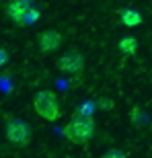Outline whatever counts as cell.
Wrapping results in <instances>:
<instances>
[{
    "mask_svg": "<svg viewBox=\"0 0 152 158\" xmlns=\"http://www.w3.org/2000/svg\"><path fill=\"white\" fill-rule=\"evenodd\" d=\"M101 158H128V156H125L121 150H117V148H111V150H107V152L103 154Z\"/></svg>",
    "mask_w": 152,
    "mask_h": 158,
    "instance_id": "cell-9",
    "label": "cell"
},
{
    "mask_svg": "<svg viewBox=\"0 0 152 158\" xmlns=\"http://www.w3.org/2000/svg\"><path fill=\"white\" fill-rule=\"evenodd\" d=\"M4 135L11 144L23 148L31 142V125L25 119H19V117L8 119L4 125Z\"/></svg>",
    "mask_w": 152,
    "mask_h": 158,
    "instance_id": "cell-4",
    "label": "cell"
},
{
    "mask_svg": "<svg viewBox=\"0 0 152 158\" xmlns=\"http://www.w3.org/2000/svg\"><path fill=\"white\" fill-rule=\"evenodd\" d=\"M117 47H119V52H121L123 56H134L136 49H138V39H136L134 35H125V37L119 39Z\"/></svg>",
    "mask_w": 152,
    "mask_h": 158,
    "instance_id": "cell-8",
    "label": "cell"
},
{
    "mask_svg": "<svg viewBox=\"0 0 152 158\" xmlns=\"http://www.w3.org/2000/svg\"><path fill=\"white\" fill-rule=\"evenodd\" d=\"M58 68L66 74H80L84 70V56L76 49H68L60 56L58 60Z\"/></svg>",
    "mask_w": 152,
    "mask_h": 158,
    "instance_id": "cell-5",
    "label": "cell"
},
{
    "mask_svg": "<svg viewBox=\"0 0 152 158\" xmlns=\"http://www.w3.org/2000/svg\"><path fill=\"white\" fill-rule=\"evenodd\" d=\"M33 109H35V113L41 119H45V121H56V119H60V115H62V107H60L58 97H56L52 90H47V88L35 93V97H33Z\"/></svg>",
    "mask_w": 152,
    "mask_h": 158,
    "instance_id": "cell-2",
    "label": "cell"
},
{
    "mask_svg": "<svg viewBox=\"0 0 152 158\" xmlns=\"http://www.w3.org/2000/svg\"><path fill=\"white\" fill-rule=\"evenodd\" d=\"M6 62H8V53H6V49H2V47H0V68H2Z\"/></svg>",
    "mask_w": 152,
    "mask_h": 158,
    "instance_id": "cell-10",
    "label": "cell"
},
{
    "mask_svg": "<svg viewBox=\"0 0 152 158\" xmlns=\"http://www.w3.org/2000/svg\"><path fill=\"white\" fill-rule=\"evenodd\" d=\"M119 21H121L123 27L134 29V27L142 25V15H140V10H136V8H121V10H119Z\"/></svg>",
    "mask_w": 152,
    "mask_h": 158,
    "instance_id": "cell-7",
    "label": "cell"
},
{
    "mask_svg": "<svg viewBox=\"0 0 152 158\" xmlns=\"http://www.w3.org/2000/svg\"><path fill=\"white\" fill-rule=\"evenodd\" d=\"M62 41H64V37H62V33L60 31H41L39 37H37V45H39V49L43 53H52L56 52L60 45H62Z\"/></svg>",
    "mask_w": 152,
    "mask_h": 158,
    "instance_id": "cell-6",
    "label": "cell"
},
{
    "mask_svg": "<svg viewBox=\"0 0 152 158\" xmlns=\"http://www.w3.org/2000/svg\"><path fill=\"white\" fill-rule=\"evenodd\" d=\"M97 105L101 107V109H111V101H103V99H99V103Z\"/></svg>",
    "mask_w": 152,
    "mask_h": 158,
    "instance_id": "cell-11",
    "label": "cell"
},
{
    "mask_svg": "<svg viewBox=\"0 0 152 158\" xmlns=\"http://www.w3.org/2000/svg\"><path fill=\"white\" fill-rule=\"evenodd\" d=\"M4 10L6 17L17 25H27L31 21H37V17H39V10L29 0H11V2H6Z\"/></svg>",
    "mask_w": 152,
    "mask_h": 158,
    "instance_id": "cell-3",
    "label": "cell"
},
{
    "mask_svg": "<svg viewBox=\"0 0 152 158\" xmlns=\"http://www.w3.org/2000/svg\"><path fill=\"white\" fill-rule=\"evenodd\" d=\"M97 123H95L93 115L88 113H78L68 121V125L64 127V135L72 144H87L88 140H93Z\"/></svg>",
    "mask_w": 152,
    "mask_h": 158,
    "instance_id": "cell-1",
    "label": "cell"
}]
</instances>
